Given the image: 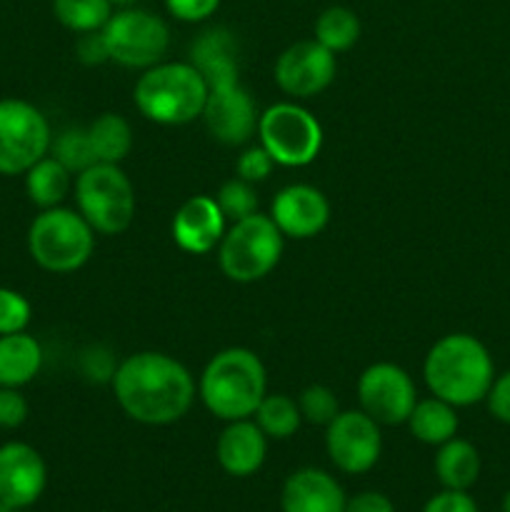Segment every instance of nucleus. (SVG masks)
I'll list each match as a JSON object with an SVG mask.
<instances>
[{
  "label": "nucleus",
  "mask_w": 510,
  "mask_h": 512,
  "mask_svg": "<svg viewBox=\"0 0 510 512\" xmlns=\"http://www.w3.org/2000/svg\"><path fill=\"white\" fill-rule=\"evenodd\" d=\"M113 393L120 410L143 425L178 423L195 400V380L165 353H135L115 368Z\"/></svg>",
  "instance_id": "nucleus-1"
},
{
  "label": "nucleus",
  "mask_w": 510,
  "mask_h": 512,
  "mask_svg": "<svg viewBox=\"0 0 510 512\" xmlns=\"http://www.w3.org/2000/svg\"><path fill=\"white\" fill-rule=\"evenodd\" d=\"M423 378L435 398L453 408H468L488 398L495 365L488 348L475 335L450 333L428 350Z\"/></svg>",
  "instance_id": "nucleus-2"
},
{
  "label": "nucleus",
  "mask_w": 510,
  "mask_h": 512,
  "mask_svg": "<svg viewBox=\"0 0 510 512\" xmlns=\"http://www.w3.org/2000/svg\"><path fill=\"white\" fill-rule=\"evenodd\" d=\"M198 395L205 408L225 423L253 418L260 400L268 395L263 360L248 348L220 350L200 373Z\"/></svg>",
  "instance_id": "nucleus-3"
},
{
  "label": "nucleus",
  "mask_w": 510,
  "mask_h": 512,
  "mask_svg": "<svg viewBox=\"0 0 510 512\" xmlns=\"http://www.w3.org/2000/svg\"><path fill=\"white\" fill-rule=\"evenodd\" d=\"M208 83L190 60L158 63L143 70L133 90V103L143 118L158 125H188L203 115Z\"/></svg>",
  "instance_id": "nucleus-4"
},
{
  "label": "nucleus",
  "mask_w": 510,
  "mask_h": 512,
  "mask_svg": "<svg viewBox=\"0 0 510 512\" xmlns=\"http://www.w3.org/2000/svg\"><path fill=\"white\" fill-rule=\"evenodd\" d=\"M28 250L30 258L48 273H75L93 255L95 230L78 210L63 205L40 210L30 223Z\"/></svg>",
  "instance_id": "nucleus-5"
},
{
  "label": "nucleus",
  "mask_w": 510,
  "mask_h": 512,
  "mask_svg": "<svg viewBox=\"0 0 510 512\" xmlns=\"http://www.w3.org/2000/svg\"><path fill=\"white\" fill-rule=\"evenodd\" d=\"M283 240L270 215L253 213L235 220L218 245L220 270L233 283H255L273 273L283 255Z\"/></svg>",
  "instance_id": "nucleus-6"
},
{
  "label": "nucleus",
  "mask_w": 510,
  "mask_h": 512,
  "mask_svg": "<svg viewBox=\"0 0 510 512\" xmlns=\"http://www.w3.org/2000/svg\"><path fill=\"white\" fill-rule=\"evenodd\" d=\"M78 213L98 235H120L135 218V188L115 163H95L75 178Z\"/></svg>",
  "instance_id": "nucleus-7"
},
{
  "label": "nucleus",
  "mask_w": 510,
  "mask_h": 512,
  "mask_svg": "<svg viewBox=\"0 0 510 512\" xmlns=\"http://www.w3.org/2000/svg\"><path fill=\"white\" fill-rule=\"evenodd\" d=\"M258 138L275 165L305 168L323 148V128L308 108L295 100L275 103L258 118Z\"/></svg>",
  "instance_id": "nucleus-8"
},
{
  "label": "nucleus",
  "mask_w": 510,
  "mask_h": 512,
  "mask_svg": "<svg viewBox=\"0 0 510 512\" xmlns=\"http://www.w3.org/2000/svg\"><path fill=\"white\" fill-rule=\"evenodd\" d=\"M100 33L108 45L110 60L123 68H153V65L163 63L170 48L168 23L160 15L135 8V5L113 10Z\"/></svg>",
  "instance_id": "nucleus-9"
},
{
  "label": "nucleus",
  "mask_w": 510,
  "mask_h": 512,
  "mask_svg": "<svg viewBox=\"0 0 510 512\" xmlns=\"http://www.w3.org/2000/svg\"><path fill=\"white\" fill-rule=\"evenodd\" d=\"M50 123L33 103L20 98L0 100V175H25L50 153Z\"/></svg>",
  "instance_id": "nucleus-10"
},
{
  "label": "nucleus",
  "mask_w": 510,
  "mask_h": 512,
  "mask_svg": "<svg viewBox=\"0 0 510 512\" xmlns=\"http://www.w3.org/2000/svg\"><path fill=\"white\" fill-rule=\"evenodd\" d=\"M325 450L340 473H368L383 453L380 425L363 410H340L325 425Z\"/></svg>",
  "instance_id": "nucleus-11"
},
{
  "label": "nucleus",
  "mask_w": 510,
  "mask_h": 512,
  "mask_svg": "<svg viewBox=\"0 0 510 512\" xmlns=\"http://www.w3.org/2000/svg\"><path fill=\"white\" fill-rule=\"evenodd\" d=\"M358 400L360 410L378 425H403L418 403V390L400 365L375 363L360 375Z\"/></svg>",
  "instance_id": "nucleus-12"
},
{
  "label": "nucleus",
  "mask_w": 510,
  "mask_h": 512,
  "mask_svg": "<svg viewBox=\"0 0 510 512\" xmlns=\"http://www.w3.org/2000/svg\"><path fill=\"white\" fill-rule=\"evenodd\" d=\"M335 53L318 40H298L288 45L275 60V83L293 100L313 98L335 80Z\"/></svg>",
  "instance_id": "nucleus-13"
},
{
  "label": "nucleus",
  "mask_w": 510,
  "mask_h": 512,
  "mask_svg": "<svg viewBox=\"0 0 510 512\" xmlns=\"http://www.w3.org/2000/svg\"><path fill=\"white\" fill-rule=\"evenodd\" d=\"M45 485L48 468L33 445L20 440L0 445V512L28 508L43 495Z\"/></svg>",
  "instance_id": "nucleus-14"
},
{
  "label": "nucleus",
  "mask_w": 510,
  "mask_h": 512,
  "mask_svg": "<svg viewBox=\"0 0 510 512\" xmlns=\"http://www.w3.org/2000/svg\"><path fill=\"white\" fill-rule=\"evenodd\" d=\"M203 123L208 133L223 145H245L258 133V110L253 98L240 83L208 88L203 108Z\"/></svg>",
  "instance_id": "nucleus-15"
},
{
  "label": "nucleus",
  "mask_w": 510,
  "mask_h": 512,
  "mask_svg": "<svg viewBox=\"0 0 510 512\" xmlns=\"http://www.w3.org/2000/svg\"><path fill=\"white\" fill-rule=\"evenodd\" d=\"M270 218L285 238L308 240L323 233L330 220V203L318 188L305 183L288 185L270 203Z\"/></svg>",
  "instance_id": "nucleus-16"
},
{
  "label": "nucleus",
  "mask_w": 510,
  "mask_h": 512,
  "mask_svg": "<svg viewBox=\"0 0 510 512\" xmlns=\"http://www.w3.org/2000/svg\"><path fill=\"white\" fill-rule=\"evenodd\" d=\"M170 230H173V240L180 250L205 255L218 248L228 228H225V215L215 198L193 195L178 208Z\"/></svg>",
  "instance_id": "nucleus-17"
},
{
  "label": "nucleus",
  "mask_w": 510,
  "mask_h": 512,
  "mask_svg": "<svg viewBox=\"0 0 510 512\" xmlns=\"http://www.w3.org/2000/svg\"><path fill=\"white\" fill-rule=\"evenodd\" d=\"M343 488L330 473L318 468H300L288 475L280 493L283 512H345Z\"/></svg>",
  "instance_id": "nucleus-18"
},
{
  "label": "nucleus",
  "mask_w": 510,
  "mask_h": 512,
  "mask_svg": "<svg viewBox=\"0 0 510 512\" xmlns=\"http://www.w3.org/2000/svg\"><path fill=\"white\" fill-rule=\"evenodd\" d=\"M220 468L233 478H250L258 473L268 455V435L250 418L233 420L215 443Z\"/></svg>",
  "instance_id": "nucleus-19"
},
{
  "label": "nucleus",
  "mask_w": 510,
  "mask_h": 512,
  "mask_svg": "<svg viewBox=\"0 0 510 512\" xmlns=\"http://www.w3.org/2000/svg\"><path fill=\"white\" fill-rule=\"evenodd\" d=\"M188 60L200 70L208 88L240 83L238 43H235V35L228 28H223V25H213V28L203 30L190 43Z\"/></svg>",
  "instance_id": "nucleus-20"
},
{
  "label": "nucleus",
  "mask_w": 510,
  "mask_h": 512,
  "mask_svg": "<svg viewBox=\"0 0 510 512\" xmlns=\"http://www.w3.org/2000/svg\"><path fill=\"white\" fill-rule=\"evenodd\" d=\"M43 368V345L23 333L0 335V388H23Z\"/></svg>",
  "instance_id": "nucleus-21"
},
{
  "label": "nucleus",
  "mask_w": 510,
  "mask_h": 512,
  "mask_svg": "<svg viewBox=\"0 0 510 512\" xmlns=\"http://www.w3.org/2000/svg\"><path fill=\"white\" fill-rule=\"evenodd\" d=\"M435 475L445 490H470L480 478V453L473 443L450 438L438 445Z\"/></svg>",
  "instance_id": "nucleus-22"
},
{
  "label": "nucleus",
  "mask_w": 510,
  "mask_h": 512,
  "mask_svg": "<svg viewBox=\"0 0 510 512\" xmlns=\"http://www.w3.org/2000/svg\"><path fill=\"white\" fill-rule=\"evenodd\" d=\"M458 413L440 398L418 400L408 418V428L415 440L425 445H443L458 433Z\"/></svg>",
  "instance_id": "nucleus-23"
},
{
  "label": "nucleus",
  "mask_w": 510,
  "mask_h": 512,
  "mask_svg": "<svg viewBox=\"0 0 510 512\" xmlns=\"http://www.w3.org/2000/svg\"><path fill=\"white\" fill-rule=\"evenodd\" d=\"M25 193L40 210L58 208L70 193V170L48 153L25 170Z\"/></svg>",
  "instance_id": "nucleus-24"
},
{
  "label": "nucleus",
  "mask_w": 510,
  "mask_h": 512,
  "mask_svg": "<svg viewBox=\"0 0 510 512\" xmlns=\"http://www.w3.org/2000/svg\"><path fill=\"white\" fill-rule=\"evenodd\" d=\"M88 138L98 163H115L128 158L133 148V128L118 113H103L88 125Z\"/></svg>",
  "instance_id": "nucleus-25"
},
{
  "label": "nucleus",
  "mask_w": 510,
  "mask_h": 512,
  "mask_svg": "<svg viewBox=\"0 0 510 512\" xmlns=\"http://www.w3.org/2000/svg\"><path fill=\"white\" fill-rule=\"evenodd\" d=\"M360 38V20L345 5H330L315 20V40L330 53H345Z\"/></svg>",
  "instance_id": "nucleus-26"
},
{
  "label": "nucleus",
  "mask_w": 510,
  "mask_h": 512,
  "mask_svg": "<svg viewBox=\"0 0 510 512\" xmlns=\"http://www.w3.org/2000/svg\"><path fill=\"white\" fill-rule=\"evenodd\" d=\"M253 418L255 423H258V428L273 440L290 438V435L298 433L300 423H303L298 400H293L290 395H283V393L265 395V398L260 400Z\"/></svg>",
  "instance_id": "nucleus-27"
},
{
  "label": "nucleus",
  "mask_w": 510,
  "mask_h": 512,
  "mask_svg": "<svg viewBox=\"0 0 510 512\" xmlns=\"http://www.w3.org/2000/svg\"><path fill=\"white\" fill-rule=\"evenodd\" d=\"M53 15L63 28L83 35L103 30L113 15V5L108 0H53Z\"/></svg>",
  "instance_id": "nucleus-28"
},
{
  "label": "nucleus",
  "mask_w": 510,
  "mask_h": 512,
  "mask_svg": "<svg viewBox=\"0 0 510 512\" xmlns=\"http://www.w3.org/2000/svg\"><path fill=\"white\" fill-rule=\"evenodd\" d=\"M50 155L60 165H65L70 170V175H80L90 165L98 163V158L93 153V145H90L88 128H65L63 133L55 135L53 143H50Z\"/></svg>",
  "instance_id": "nucleus-29"
},
{
  "label": "nucleus",
  "mask_w": 510,
  "mask_h": 512,
  "mask_svg": "<svg viewBox=\"0 0 510 512\" xmlns=\"http://www.w3.org/2000/svg\"><path fill=\"white\" fill-rule=\"evenodd\" d=\"M215 203L223 210L225 220L230 218L233 223L258 213V195H255L253 183H245L240 178H233L220 185L218 195H215Z\"/></svg>",
  "instance_id": "nucleus-30"
},
{
  "label": "nucleus",
  "mask_w": 510,
  "mask_h": 512,
  "mask_svg": "<svg viewBox=\"0 0 510 512\" xmlns=\"http://www.w3.org/2000/svg\"><path fill=\"white\" fill-rule=\"evenodd\" d=\"M298 408L303 420L313 425H328L340 413L338 398L328 385H308L298 395Z\"/></svg>",
  "instance_id": "nucleus-31"
},
{
  "label": "nucleus",
  "mask_w": 510,
  "mask_h": 512,
  "mask_svg": "<svg viewBox=\"0 0 510 512\" xmlns=\"http://www.w3.org/2000/svg\"><path fill=\"white\" fill-rule=\"evenodd\" d=\"M30 318H33V310H30L28 298L18 290L0 288V335L23 333Z\"/></svg>",
  "instance_id": "nucleus-32"
},
{
  "label": "nucleus",
  "mask_w": 510,
  "mask_h": 512,
  "mask_svg": "<svg viewBox=\"0 0 510 512\" xmlns=\"http://www.w3.org/2000/svg\"><path fill=\"white\" fill-rule=\"evenodd\" d=\"M273 165V158L265 153L263 145H255V148H248L240 153L238 163H235V173L245 183H260V180L268 178Z\"/></svg>",
  "instance_id": "nucleus-33"
},
{
  "label": "nucleus",
  "mask_w": 510,
  "mask_h": 512,
  "mask_svg": "<svg viewBox=\"0 0 510 512\" xmlns=\"http://www.w3.org/2000/svg\"><path fill=\"white\" fill-rule=\"evenodd\" d=\"M28 420V400L20 388H0V428L15 430Z\"/></svg>",
  "instance_id": "nucleus-34"
},
{
  "label": "nucleus",
  "mask_w": 510,
  "mask_h": 512,
  "mask_svg": "<svg viewBox=\"0 0 510 512\" xmlns=\"http://www.w3.org/2000/svg\"><path fill=\"white\" fill-rule=\"evenodd\" d=\"M165 8L180 23H203L215 15L220 0H165Z\"/></svg>",
  "instance_id": "nucleus-35"
},
{
  "label": "nucleus",
  "mask_w": 510,
  "mask_h": 512,
  "mask_svg": "<svg viewBox=\"0 0 510 512\" xmlns=\"http://www.w3.org/2000/svg\"><path fill=\"white\" fill-rule=\"evenodd\" d=\"M423 512H478V505L470 498L468 490H440L438 495L425 503Z\"/></svg>",
  "instance_id": "nucleus-36"
},
{
  "label": "nucleus",
  "mask_w": 510,
  "mask_h": 512,
  "mask_svg": "<svg viewBox=\"0 0 510 512\" xmlns=\"http://www.w3.org/2000/svg\"><path fill=\"white\" fill-rule=\"evenodd\" d=\"M488 410L495 420L510 425V370L493 380L488 390Z\"/></svg>",
  "instance_id": "nucleus-37"
},
{
  "label": "nucleus",
  "mask_w": 510,
  "mask_h": 512,
  "mask_svg": "<svg viewBox=\"0 0 510 512\" xmlns=\"http://www.w3.org/2000/svg\"><path fill=\"white\" fill-rule=\"evenodd\" d=\"M75 53H78L80 63L85 65H100L105 63V60H110L108 45H105L103 33H100V30L80 35L78 45H75Z\"/></svg>",
  "instance_id": "nucleus-38"
},
{
  "label": "nucleus",
  "mask_w": 510,
  "mask_h": 512,
  "mask_svg": "<svg viewBox=\"0 0 510 512\" xmlns=\"http://www.w3.org/2000/svg\"><path fill=\"white\" fill-rule=\"evenodd\" d=\"M115 368H118V365H113V358H110L103 348H90L88 353L83 355L85 378L105 383V380H113Z\"/></svg>",
  "instance_id": "nucleus-39"
},
{
  "label": "nucleus",
  "mask_w": 510,
  "mask_h": 512,
  "mask_svg": "<svg viewBox=\"0 0 510 512\" xmlns=\"http://www.w3.org/2000/svg\"><path fill=\"white\" fill-rule=\"evenodd\" d=\"M345 512H395V505L388 495L375 493V490H365V493L348 498Z\"/></svg>",
  "instance_id": "nucleus-40"
},
{
  "label": "nucleus",
  "mask_w": 510,
  "mask_h": 512,
  "mask_svg": "<svg viewBox=\"0 0 510 512\" xmlns=\"http://www.w3.org/2000/svg\"><path fill=\"white\" fill-rule=\"evenodd\" d=\"M108 3L113 5V8H130V5H135L138 0H108Z\"/></svg>",
  "instance_id": "nucleus-41"
},
{
  "label": "nucleus",
  "mask_w": 510,
  "mask_h": 512,
  "mask_svg": "<svg viewBox=\"0 0 510 512\" xmlns=\"http://www.w3.org/2000/svg\"><path fill=\"white\" fill-rule=\"evenodd\" d=\"M503 512H510V490L505 493V498H503Z\"/></svg>",
  "instance_id": "nucleus-42"
},
{
  "label": "nucleus",
  "mask_w": 510,
  "mask_h": 512,
  "mask_svg": "<svg viewBox=\"0 0 510 512\" xmlns=\"http://www.w3.org/2000/svg\"><path fill=\"white\" fill-rule=\"evenodd\" d=\"M13 512H20V510H13Z\"/></svg>",
  "instance_id": "nucleus-43"
}]
</instances>
